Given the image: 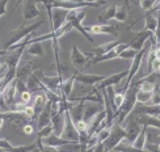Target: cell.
<instances>
[{
    "mask_svg": "<svg viewBox=\"0 0 160 152\" xmlns=\"http://www.w3.org/2000/svg\"><path fill=\"white\" fill-rule=\"evenodd\" d=\"M126 138V131L125 127H122L119 123L113 125V127L110 129V134L106 139L102 142L105 152H110L114 150L119 143H122V140Z\"/></svg>",
    "mask_w": 160,
    "mask_h": 152,
    "instance_id": "cell-4",
    "label": "cell"
},
{
    "mask_svg": "<svg viewBox=\"0 0 160 152\" xmlns=\"http://www.w3.org/2000/svg\"><path fill=\"white\" fill-rule=\"evenodd\" d=\"M151 96H152V92L139 89L138 93H137V101L141 102V104H148L151 101Z\"/></svg>",
    "mask_w": 160,
    "mask_h": 152,
    "instance_id": "cell-35",
    "label": "cell"
},
{
    "mask_svg": "<svg viewBox=\"0 0 160 152\" xmlns=\"http://www.w3.org/2000/svg\"><path fill=\"white\" fill-rule=\"evenodd\" d=\"M109 134H110V129H102V130H100L98 131V133L96 134V136H97V142H104L105 139H106V138H108L109 136Z\"/></svg>",
    "mask_w": 160,
    "mask_h": 152,
    "instance_id": "cell-43",
    "label": "cell"
},
{
    "mask_svg": "<svg viewBox=\"0 0 160 152\" xmlns=\"http://www.w3.org/2000/svg\"><path fill=\"white\" fill-rule=\"evenodd\" d=\"M151 37H155L154 33L150 32V30L143 29L142 32L135 33V36L132 37V39L130 41L129 45H130V47H131V49H134V50H137V51H141V50L144 47L146 41H147L148 38H151Z\"/></svg>",
    "mask_w": 160,
    "mask_h": 152,
    "instance_id": "cell-15",
    "label": "cell"
},
{
    "mask_svg": "<svg viewBox=\"0 0 160 152\" xmlns=\"http://www.w3.org/2000/svg\"><path fill=\"white\" fill-rule=\"evenodd\" d=\"M26 106H28L26 104L18 101V102H15V104H13L12 106L9 108V111H13V113H24V110H25Z\"/></svg>",
    "mask_w": 160,
    "mask_h": 152,
    "instance_id": "cell-40",
    "label": "cell"
},
{
    "mask_svg": "<svg viewBox=\"0 0 160 152\" xmlns=\"http://www.w3.org/2000/svg\"><path fill=\"white\" fill-rule=\"evenodd\" d=\"M68 12L67 9H63V8H54L52 9V18H51V22H50V32H55L59 28L67 22V16H68Z\"/></svg>",
    "mask_w": 160,
    "mask_h": 152,
    "instance_id": "cell-12",
    "label": "cell"
},
{
    "mask_svg": "<svg viewBox=\"0 0 160 152\" xmlns=\"http://www.w3.org/2000/svg\"><path fill=\"white\" fill-rule=\"evenodd\" d=\"M42 24H43V21H38V22L30 24V25H21L18 29L12 30L11 32V39L7 42L5 49H8V47H11V46H15V45L20 43L22 39H25L29 34L34 33L39 28V26H42Z\"/></svg>",
    "mask_w": 160,
    "mask_h": 152,
    "instance_id": "cell-2",
    "label": "cell"
},
{
    "mask_svg": "<svg viewBox=\"0 0 160 152\" xmlns=\"http://www.w3.org/2000/svg\"><path fill=\"white\" fill-rule=\"evenodd\" d=\"M158 0H141V8L144 11V12H148L152 9V7H154L156 4Z\"/></svg>",
    "mask_w": 160,
    "mask_h": 152,
    "instance_id": "cell-41",
    "label": "cell"
},
{
    "mask_svg": "<svg viewBox=\"0 0 160 152\" xmlns=\"http://www.w3.org/2000/svg\"><path fill=\"white\" fill-rule=\"evenodd\" d=\"M105 117H106V111H105V109H104V110H100L98 113L95 115V118H93V120L91 121V123H89V129H88V134H89V136L96 135L97 130H98V127H100V125L104 122Z\"/></svg>",
    "mask_w": 160,
    "mask_h": 152,
    "instance_id": "cell-25",
    "label": "cell"
},
{
    "mask_svg": "<svg viewBox=\"0 0 160 152\" xmlns=\"http://www.w3.org/2000/svg\"><path fill=\"white\" fill-rule=\"evenodd\" d=\"M85 17V8H79V9H74V11H70L68 12V16H67V22L71 24L72 29H76L80 34H82L87 41L93 42V38L91 37V34L85 30V28L83 26L82 21L83 18Z\"/></svg>",
    "mask_w": 160,
    "mask_h": 152,
    "instance_id": "cell-3",
    "label": "cell"
},
{
    "mask_svg": "<svg viewBox=\"0 0 160 152\" xmlns=\"http://www.w3.org/2000/svg\"><path fill=\"white\" fill-rule=\"evenodd\" d=\"M158 146H159V150H160V143H158Z\"/></svg>",
    "mask_w": 160,
    "mask_h": 152,
    "instance_id": "cell-55",
    "label": "cell"
},
{
    "mask_svg": "<svg viewBox=\"0 0 160 152\" xmlns=\"http://www.w3.org/2000/svg\"><path fill=\"white\" fill-rule=\"evenodd\" d=\"M130 47V45L129 43H119L118 46H116L113 50H110L109 52H106L105 55H101V56H97V58H92L91 61L88 62V64H87V67H91L92 64H96V63H102V62H106V61H112V59H116V58H119V54L126 50V49H129Z\"/></svg>",
    "mask_w": 160,
    "mask_h": 152,
    "instance_id": "cell-7",
    "label": "cell"
},
{
    "mask_svg": "<svg viewBox=\"0 0 160 152\" xmlns=\"http://www.w3.org/2000/svg\"><path fill=\"white\" fill-rule=\"evenodd\" d=\"M33 61H25L21 64H18L17 67V72H16V77L18 80H21L24 83H26L28 77L33 74Z\"/></svg>",
    "mask_w": 160,
    "mask_h": 152,
    "instance_id": "cell-19",
    "label": "cell"
},
{
    "mask_svg": "<svg viewBox=\"0 0 160 152\" xmlns=\"http://www.w3.org/2000/svg\"><path fill=\"white\" fill-rule=\"evenodd\" d=\"M75 126H76L78 131H88V129H89V125L84 120H80V121H78V122L75 123Z\"/></svg>",
    "mask_w": 160,
    "mask_h": 152,
    "instance_id": "cell-44",
    "label": "cell"
},
{
    "mask_svg": "<svg viewBox=\"0 0 160 152\" xmlns=\"http://www.w3.org/2000/svg\"><path fill=\"white\" fill-rule=\"evenodd\" d=\"M119 43H122L121 41H112V42H108V43H104V45H100L97 46V47L93 49L89 54L92 58H97V56H101V55H105L106 52H109L110 50H113L116 47V46H118Z\"/></svg>",
    "mask_w": 160,
    "mask_h": 152,
    "instance_id": "cell-22",
    "label": "cell"
},
{
    "mask_svg": "<svg viewBox=\"0 0 160 152\" xmlns=\"http://www.w3.org/2000/svg\"><path fill=\"white\" fill-rule=\"evenodd\" d=\"M142 125L137 121V118L134 114H131L129 117V121H128V125L125 126V131H126V138L125 139H128L129 143H134L135 139L138 138L139 133H141L142 130Z\"/></svg>",
    "mask_w": 160,
    "mask_h": 152,
    "instance_id": "cell-9",
    "label": "cell"
},
{
    "mask_svg": "<svg viewBox=\"0 0 160 152\" xmlns=\"http://www.w3.org/2000/svg\"><path fill=\"white\" fill-rule=\"evenodd\" d=\"M52 133H54V126H52V123H50V125H48L46 127L38 130L36 136H37V139H43V138L51 135Z\"/></svg>",
    "mask_w": 160,
    "mask_h": 152,
    "instance_id": "cell-36",
    "label": "cell"
},
{
    "mask_svg": "<svg viewBox=\"0 0 160 152\" xmlns=\"http://www.w3.org/2000/svg\"><path fill=\"white\" fill-rule=\"evenodd\" d=\"M114 20H117V21H119V22H125L126 20H128V13H126V5H123V7H118Z\"/></svg>",
    "mask_w": 160,
    "mask_h": 152,
    "instance_id": "cell-38",
    "label": "cell"
},
{
    "mask_svg": "<svg viewBox=\"0 0 160 152\" xmlns=\"http://www.w3.org/2000/svg\"><path fill=\"white\" fill-rule=\"evenodd\" d=\"M33 133H34V127H33L32 125L28 123V125H26V126L24 127V134H25V135H32Z\"/></svg>",
    "mask_w": 160,
    "mask_h": 152,
    "instance_id": "cell-49",
    "label": "cell"
},
{
    "mask_svg": "<svg viewBox=\"0 0 160 152\" xmlns=\"http://www.w3.org/2000/svg\"><path fill=\"white\" fill-rule=\"evenodd\" d=\"M135 118L142 126L154 127V129L160 130V118L159 117H152V115H147V114H138V115H135Z\"/></svg>",
    "mask_w": 160,
    "mask_h": 152,
    "instance_id": "cell-21",
    "label": "cell"
},
{
    "mask_svg": "<svg viewBox=\"0 0 160 152\" xmlns=\"http://www.w3.org/2000/svg\"><path fill=\"white\" fill-rule=\"evenodd\" d=\"M16 92H17V77L13 79V80L2 91V97H3L7 108H11L12 105L15 104Z\"/></svg>",
    "mask_w": 160,
    "mask_h": 152,
    "instance_id": "cell-16",
    "label": "cell"
},
{
    "mask_svg": "<svg viewBox=\"0 0 160 152\" xmlns=\"http://www.w3.org/2000/svg\"><path fill=\"white\" fill-rule=\"evenodd\" d=\"M98 109L97 108H93V106H85L84 109V114H83V120L87 122V123H91V121L95 118V115L98 113Z\"/></svg>",
    "mask_w": 160,
    "mask_h": 152,
    "instance_id": "cell-34",
    "label": "cell"
},
{
    "mask_svg": "<svg viewBox=\"0 0 160 152\" xmlns=\"http://www.w3.org/2000/svg\"><path fill=\"white\" fill-rule=\"evenodd\" d=\"M114 151H117V152H150L148 150L137 148L134 146H130V144H128V143H119L118 146L114 148Z\"/></svg>",
    "mask_w": 160,
    "mask_h": 152,
    "instance_id": "cell-31",
    "label": "cell"
},
{
    "mask_svg": "<svg viewBox=\"0 0 160 152\" xmlns=\"http://www.w3.org/2000/svg\"><path fill=\"white\" fill-rule=\"evenodd\" d=\"M147 126H143L141 133H139L138 138L135 139V142L132 143V146L137 147V148H141V150H144V146H146V138H147Z\"/></svg>",
    "mask_w": 160,
    "mask_h": 152,
    "instance_id": "cell-30",
    "label": "cell"
},
{
    "mask_svg": "<svg viewBox=\"0 0 160 152\" xmlns=\"http://www.w3.org/2000/svg\"><path fill=\"white\" fill-rule=\"evenodd\" d=\"M139 91V83L138 80L137 81H131V84L129 85L128 91H126V95H125V100L122 102V105L118 108L117 110V123L122 125V122L130 115V113L135 108V104L138 102L137 101V93Z\"/></svg>",
    "mask_w": 160,
    "mask_h": 152,
    "instance_id": "cell-1",
    "label": "cell"
},
{
    "mask_svg": "<svg viewBox=\"0 0 160 152\" xmlns=\"http://www.w3.org/2000/svg\"><path fill=\"white\" fill-rule=\"evenodd\" d=\"M45 146H49V147H54V148H61L63 146H67V144H71V143H75V142H71V140H67L64 138L59 136V135H55V134H51L49 136H46L42 139Z\"/></svg>",
    "mask_w": 160,
    "mask_h": 152,
    "instance_id": "cell-20",
    "label": "cell"
},
{
    "mask_svg": "<svg viewBox=\"0 0 160 152\" xmlns=\"http://www.w3.org/2000/svg\"><path fill=\"white\" fill-rule=\"evenodd\" d=\"M159 11H160V0H158L156 4H155L154 7H152V9H151V11H148L147 13H146V15H152L154 12H159Z\"/></svg>",
    "mask_w": 160,
    "mask_h": 152,
    "instance_id": "cell-51",
    "label": "cell"
},
{
    "mask_svg": "<svg viewBox=\"0 0 160 152\" xmlns=\"http://www.w3.org/2000/svg\"><path fill=\"white\" fill-rule=\"evenodd\" d=\"M84 109H85V105L83 101H80L79 105H74L68 111H70V115L72 118L74 123H76L78 121L83 120V114H84Z\"/></svg>",
    "mask_w": 160,
    "mask_h": 152,
    "instance_id": "cell-27",
    "label": "cell"
},
{
    "mask_svg": "<svg viewBox=\"0 0 160 152\" xmlns=\"http://www.w3.org/2000/svg\"><path fill=\"white\" fill-rule=\"evenodd\" d=\"M118 9V5L117 4H112L109 5L108 8L105 9V12H102L101 15L97 16V24H101V25H106L110 20H113L116 17V13Z\"/></svg>",
    "mask_w": 160,
    "mask_h": 152,
    "instance_id": "cell-23",
    "label": "cell"
},
{
    "mask_svg": "<svg viewBox=\"0 0 160 152\" xmlns=\"http://www.w3.org/2000/svg\"><path fill=\"white\" fill-rule=\"evenodd\" d=\"M158 28H156V32H155V39L156 42L160 43V11L158 12Z\"/></svg>",
    "mask_w": 160,
    "mask_h": 152,
    "instance_id": "cell-48",
    "label": "cell"
},
{
    "mask_svg": "<svg viewBox=\"0 0 160 152\" xmlns=\"http://www.w3.org/2000/svg\"><path fill=\"white\" fill-rule=\"evenodd\" d=\"M151 105H160V85L156 84L154 91H152V96H151V101H150Z\"/></svg>",
    "mask_w": 160,
    "mask_h": 152,
    "instance_id": "cell-37",
    "label": "cell"
},
{
    "mask_svg": "<svg viewBox=\"0 0 160 152\" xmlns=\"http://www.w3.org/2000/svg\"><path fill=\"white\" fill-rule=\"evenodd\" d=\"M0 97H2V91H0Z\"/></svg>",
    "mask_w": 160,
    "mask_h": 152,
    "instance_id": "cell-56",
    "label": "cell"
},
{
    "mask_svg": "<svg viewBox=\"0 0 160 152\" xmlns=\"http://www.w3.org/2000/svg\"><path fill=\"white\" fill-rule=\"evenodd\" d=\"M87 32H91L92 34H109V36H117L118 34V30H119V26L117 24H113V25H101V24H96V25H91V26H84Z\"/></svg>",
    "mask_w": 160,
    "mask_h": 152,
    "instance_id": "cell-11",
    "label": "cell"
},
{
    "mask_svg": "<svg viewBox=\"0 0 160 152\" xmlns=\"http://www.w3.org/2000/svg\"><path fill=\"white\" fill-rule=\"evenodd\" d=\"M38 0H25V3L22 5V20H24V24L26 25V22L30 21V20H34L39 16V9H38Z\"/></svg>",
    "mask_w": 160,
    "mask_h": 152,
    "instance_id": "cell-10",
    "label": "cell"
},
{
    "mask_svg": "<svg viewBox=\"0 0 160 152\" xmlns=\"http://www.w3.org/2000/svg\"><path fill=\"white\" fill-rule=\"evenodd\" d=\"M128 75H129V70H125L122 72H118V74H113L110 76H106L101 83L97 84L96 89L102 91V89H106L108 87H114V85H118L119 83L122 81V79L125 76H128Z\"/></svg>",
    "mask_w": 160,
    "mask_h": 152,
    "instance_id": "cell-14",
    "label": "cell"
},
{
    "mask_svg": "<svg viewBox=\"0 0 160 152\" xmlns=\"http://www.w3.org/2000/svg\"><path fill=\"white\" fill-rule=\"evenodd\" d=\"M106 76H102V75H95V74H85V72H76L75 74V79L76 81L82 83L84 85H97L98 83H101Z\"/></svg>",
    "mask_w": 160,
    "mask_h": 152,
    "instance_id": "cell-17",
    "label": "cell"
},
{
    "mask_svg": "<svg viewBox=\"0 0 160 152\" xmlns=\"http://www.w3.org/2000/svg\"><path fill=\"white\" fill-rule=\"evenodd\" d=\"M24 115H25L26 118H28V120H32V118L36 115L34 108H33V106H29V105H28V106L25 108V110H24Z\"/></svg>",
    "mask_w": 160,
    "mask_h": 152,
    "instance_id": "cell-45",
    "label": "cell"
},
{
    "mask_svg": "<svg viewBox=\"0 0 160 152\" xmlns=\"http://www.w3.org/2000/svg\"><path fill=\"white\" fill-rule=\"evenodd\" d=\"M150 47H151V45L148 46V47H143L141 51H138L137 52V55L135 58L132 59V62H131V66H130V68H129V75H128V81H126V85L125 87L126 88H129V85L131 84L132 81V79H134V76L138 74V71L139 68H141V64H142V61H143V56L146 52H148L150 51Z\"/></svg>",
    "mask_w": 160,
    "mask_h": 152,
    "instance_id": "cell-8",
    "label": "cell"
},
{
    "mask_svg": "<svg viewBox=\"0 0 160 152\" xmlns=\"http://www.w3.org/2000/svg\"><path fill=\"white\" fill-rule=\"evenodd\" d=\"M3 123H4V120H3V118H0V129L3 127Z\"/></svg>",
    "mask_w": 160,
    "mask_h": 152,
    "instance_id": "cell-54",
    "label": "cell"
},
{
    "mask_svg": "<svg viewBox=\"0 0 160 152\" xmlns=\"http://www.w3.org/2000/svg\"><path fill=\"white\" fill-rule=\"evenodd\" d=\"M93 152H105L104 150V144L101 142H97L95 144V147H93Z\"/></svg>",
    "mask_w": 160,
    "mask_h": 152,
    "instance_id": "cell-50",
    "label": "cell"
},
{
    "mask_svg": "<svg viewBox=\"0 0 160 152\" xmlns=\"http://www.w3.org/2000/svg\"><path fill=\"white\" fill-rule=\"evenodd\" d=\"M8 3H9V0H0V17L7 13V5H8Z\"/></svg>",
    "mask_w": 160,
    "mask_h": 152,
    "instance_id": "cell-47",
    "label": "cell"
},
{
    "mask_svg": "<svg viewBox=\"0 0 160 152\" xmlns=\"http://www.w3.org/2000/svg\"><path fill=\"white\" fill-rule=\"evenodd\" d=\"M139 2H141V0H139Z\"/></svg>",
    "mask_w": 160,
    "mask_h": 152,
    "instance_id": "cell-57",
    "label": "cell"
},
{
    "mask_svg": "<svg viewBox=\"0 0 160 152\" xmlns=\"http://www.w3.org/2000/svg\"><path fill=\"white\" fill-rule=\"evenodd\" d=\"M33 74H34L39 80H41L46 87H48L50 91H52V92H57V91L61 89V85L66 80V79L63 77V75H59V74L57 76H45L42 74V70H34L33 71Z\"/></svg>",
    "mask_w": 160,
    "mask_h": 152,
    "instance_id": "cell-6",
    "label": "cell"
},
{
    "mask_svg": "<svg viewBox=\"0 0 160 152\" xmlns=\"http://www.w3.org/2000/svg\"><path fill=\"white\" fill-rule=\"evenodd\" d=\"M48 102H49V100H48V97H46V95L43 93V92L42 93H39V95H37L34 98H33V108H34V111H36L37 117L43 110V108L46 106V104Z\"/></svg>",
    "mask_w": 160,
    "mask_h": 152,
    "instance_id": "cell-26",
    "label": "cell"
},
{
    "mask_svg": "<svg viewBox=\"0 0 160 152\" xmlns=\"http://www.w3.org/2000/svg\"><path fill=\"white\" fill-rule=\"evenodd\" d=\"M26 52L30 55H34V56H45V49H43L42 42L29 43L28 49H26Z\"/></svg>",
    "mask_w": 160,
    "mask_h": 152,
    "instance_id": "cell-29",
    "label": "cell"
},
{
    "mask_svg": "<svg viewBox=\"0 0 160 152\" xmlns=\"http://www.w3.org/2000/svg\"><path fill=\"white\" fill-rule=\"evenodd\" d=\"M7 54H8V50H0V56H3V55H7Z\"/></svg>",
    "mask_w": 160,
    "mask_h": 152,
    "instance_id": "cell-53",
    "label": "cell"
},
{
    "mask_svg": "<svg viewBox=\"0 0 160 152\" xmlns=\"http://www.w3.org/2000/svg\"><path fill=\"white\" fill-rule=\"evenodd\" d=\"M75 74L70 76L68 79H66V80L63 81V84L61 85V96L63 97H70L72 89H74V83H75Z\"/></svg>",
    "mask_w": 160,
    "mask_h": 152,
    "instance_id": "cell-28",
    "label": "cell"
},
{
    "mask_svg": "<svg viewBox=\"0 0 160 152\" xmlns=\"http://www.w3.org/2000/svg\"><path fill=\"white\" fill-rule=\"evenodd\" d=\"M134 114H147V115H152V117H159L160 118V105H147V104H143L142 106H139L137 109L132 110Z\"/></svg>",
    "mask_w": 160,
    "mask_h": 152,
    "instance_id": "cell-24",
    "label": "cell"
},
{
    "mask_svg": "<svg viewBox=\"0 0 160 152\" xmlns=\"http://www.w3.org/2000/svg\"><path fill=\"white\" fill-rule=\"evenodd\" d=\"M91 59H92V56H91L89 52L88 54H83L75 45L71 47V62L78 70H82L84 66L88 64V62Z\"/></svg>",
    "mask_w": 160,
    "mask_h": 152,
    "instance_id": "cell-13",
    "label": "cell"
},
{
    "mask_svg": "<svg viewBox=\"0 0 160 152\" xmlns=\"http://www.w3.org/2000/svg\"><path fill=\"white\" fill-rule=\"evenodd\" d=\"M36 147H37V142L33 144H29V146H11L4 152H32Z\"/></svg>",
    "mask_w": 160,
    "mask_h": 152,
    "instance_id": "cell-33",
    "label": "cell"
},
{
    "mask_svg": "<svg viewBox=\"0 0 160 152\" xmlns=\"http://www.w3.org/2000/svg\"><path fill=\"white\" fill-rule=\"evenodd\" d=\"M137 50H134V49H131V47H129V49H126V50H123L121 54H119V58L121 59H130V61H132V59L135 58V55H137Z\"/></svg>",
    "mask_w": 160,
    "mask_h": 152,
    "instance_id": "cell-39",
    "label": "cell"
},
{
    "mask_svg": "<svg viewBox=\"0 0 160 152\" xmlns=\"http://www.w3.org/2000/svg\"><path fill=\"white\" fill-rule=\"evenodd\" d=\"M20 101L28 105V104H29V102L32 101V93H30L29 91H26V92H22V93H21V98H20Z\"/></svg>",
    "mask_w": 160,
    "mask_h": 152,
    "instance_id": "cell-46",
    "label": "cell"
},
{
    "mask_svg": "<svg viewBox=\"0 0 160 152\" xmlns=\"http://www.w3.org/2000/svg\"><path fill=\"white\" fill-rule=\"evenodd\" d=\"M52 121V114H51V101L46 104V106L38 115V123H37V130H41L50 125Z\"/></svg>",
    "mask_w": 160,
    "mask_h": 152,
    "instance_id": "cell-18",
    "label": "cell"
},
{
    "mask_svg": "<svg viewBox=\"0 0 160 152\" xmlns=\"http://www.w3.org/2000/svg\"><path fill=\"white\" fill-rule=\"evenodd\" d=\"M144 18H146V26L144 29L146 30H150L155 34L156 32V28H158V18H155L152 15H144Z\"/></svg>",
    "mask_w": 160,
    "mask_h": 152,
    "instance_id": "cell-32",
    "label": "cell"
},
{
    "mask_svg": "<svg viewBox=\"0 0 160 152\" xmlns=\"http://www.w3.org/2000/svg\"><path fill=\"white\" fill-rule=\"evenodd\" d=\"M148 71H150V74L151 72H156V74H159L160 72V58H155L154 61L151 62V64L148 66Z\"/></svg>",
    "mask_w": 160,
    "mask_h": 152,
    "instance_id": "cell-42",
    "label": "cell"
},
{
    "mask_svg": "<svg viewBox=\"0 0 160 152\" xmlns=\"http://www.w3.org/2000/svg\"><path fill=\"white\" fill-rule=\"evenodd\" d=\"M62 138L71 142L79 143V131L75 126L74 121L70 115V111H64V125H63V131H62Z\"/></svg>",
    "mask_w": 160,
    "mask_h": 152,
    "instance_id": "cell-5",
    "label": "cell"
},
{
    "mask_svg": "<svg viewBox=\"0 0 160 152\" xmlns=\"http://www.w3.org/2000/svg\"><path fill=\"white\" fill-rule=\"evenodd\" d=\"M84 2H87V3H93V4H95V3H98V4H106V2H105V0H84Z\"/></svg>",
    "mask_w": 160,
    "mask_h": 152,
    "instance_id": "cell-52",
    "label": "cell"
}]
</instances>
